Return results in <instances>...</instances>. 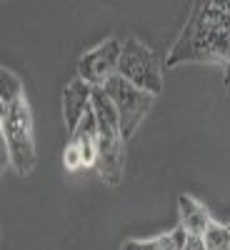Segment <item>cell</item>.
Segmentation results:
<instances>
[{
  "mask_svg": "<svg viewBox=\"0 0 230 250\" xmlns=\"http://www.w3.org/2000/svg\"><path fill=\"white\" fill-rule=\"evenodd\" d=\"M223 68H225V83L230 85V62H228V65H223Z\"/></svg>",
  "mask_w": 230,
  "mask_h": 250,
  "instance_id": "obj_14",
  "label": "cell"
},
{
  "mask_svg": "<svg viewBox=\"0 0 230 250\" xmlns=\"http://www.w3.org/2000/svg\"><path fill=\"white\" fill-rule=\"evenodd\" d=\"M183 250H208V248H205V240H203V235H188V238H185V245H183Z\"/></svg>",
  "mask_w": 230,
  "mask_h": 250,
  "instance_id": "obj_13",
  "label": "cell"
},
{
  "mask_svg": "<svg viewBox=\"0 0 230 250\" xmlns=\"http://www.w3.org/2000/svg\"><path fill=\"white\" fill-rule=\"evenodd\" d=\"M0 130L3 143L10 153V165L18 175H30L35 168V128L28 98H20L8 108H0Z\"/></svg>",
  "mask_w": 230,
  "mask_h": 250,
  "instance_id": "obj_2",
  "label": "cell"
},
{
  "mask_svg": "<svg viewBox=\"0 0 230 250\" xmlns=\"http://www.w3.org/2000/svg\"><path fill=\"white\" fill-rule=\"evenodd\" d=\"M123 43L115 38L103 40L100 45L88 50L78 60V78L85 80L90 88H105L120 70Z\"/></svg>",
  "mask_w": 230,
  "mask_h": 250,
  "instance_id": "obj_5",
  "label": "cell"
},
{
  "mask_svg": "<svg viewBox=\"0 0 230 250\" xmlns=\"http://www.w3.org/2000/svg\"><path fill=\"white\" fill-rule=\"evenodd\" d=\"M185 62H230V0H198L190 5L165 68Z\"/></svg>",
  "mask_w": 230,
  "mask_h": 250,
  "instance_id": "obj_1",
  "label": "cell"
},
{
  "mask_svg": "<svg viewBox=\"0 0 230 250\" xmlns=\"http://www.w3.org/2000/svg\"><path fill=\"white\" fill-rule=\"evenodd\" d=\"M90 110H93V88L85 80L75 78L63 95V115H65V130L70 138L75 135V130L80 128V123L85 120Z\"/></svg>",
  "mask_w": 230,
  "mask_h": 250,
  "instance_id": "obj_7",
  "label": "cell"
},
{
  "mask_svg": "<svg viewBox=\"0 0 230 250\" xmlns=\"http://www.w3.org/2000/svg\"><path fill=\"white\" fill-rule=\"evenodd\" d=\"M63 163H65V168L68 170H78V168H83V155H80V150H78V145L75 143H70L68 148H65V153H63Z\"/></svg>",
  "mask_w": 230,
  "mask_h": 250,
  "instance_id": "obj_12",
  "label": "cell"
},
{
  "mask_svg": "<svg viewBox=\"0 0 230 250\" xmlns=\"http://www.w3.org/2000/svg\"><path fill=\"white\" fill-rule=\"evenodd\" d=\"M225 228H228V230H230V223H228V225H225Z\"/></svg>",
  "mask_w": 230,
  "mask_h": 250,
  "instance_id": "obj_15",
  "label": "cell"
},
{
  "mask_svg": "<svg viewBox=\"0 0 230 250\" xmlns=\"http://www.w3.org/2000/svg\"><path fill=\"white\" fill-rule=\"evenodd\" d=\"M203 240L208 250H230V230L215 220L208 225V230L203 233Z\"/></svg>",
  "mask_w": 230,
  "mask_h": 250,
  "instance_id": "obj_11",
  "label": "cell"
},
{
  "mask_svg": "<svg viewBox=\"0 0 230 250\" xmlns=\"http://www.w3.org/2000/svg\"><path fill=\"white\" fill-rule=\"evenodd\" d=\"M98 175L105 185H118L125 173V140L120 130L98 128V158H95Z\"/></svg>",
  "mask_w": 230,
  "mask_h": 250,
  "instance_id": "obj_6",
  "label": "cell"
},
{
  "mask_svg": "<svg viewBox=\"0 0 230 250\" xmlns=\"http://www.w3.org/2000/svg\"><path fill=\"white\" fill-rule=\"evenodd\" d=\"M178 213H180V228L188 235H203L208 230V225L213 223L208 208L203 203H198L193 195L178 198Z\"/></svg>",
  "mask_w": 230,
  "mask_h": 250,
  "instance_id": "obj_8",
  "label": "cell"
},
{
  "mask_svg": "<svg viewBox=\"0 0 230 250\" xmlns=\"http://www.w3.org/2000/svg\"><path fill=\"white\" fill-rule=\"evenodd\" d=\"M20 98H25L23 93V83L18 80L15 73L10 70H0V108H8L13 103H18Z\"/></svg>",
  "mask_w": 230,
  "mask_h": 250,
  "instance_id": "obj_10",
  "label": "cell"
},
{
  "mask_svg": "<svg viewBox=\"0 0 230 250\" xmlns=\"http://www.w3.org/2000/svg\"><path fill=\"white\" fill-rule=\"evenodd\" d=\"M120 78H125L128 83H133L135 88L150 93V95H160L163 93V68L158 55L140 43L138 38H128L123 43V53H120Z\"/></svg>",
  "mask_w": 230,
  "mask_h": 250,
  "instance_id": "obj_3",
  "label": "cell"
},
{
  "mask_svg": "<svg viewBox=\"0 0 230 250\" xmlns=\"http://www.w3.org/2000/svg\"><path fill=\"white\" fill-rule=\"evenodd\" d=\"M185 238H188V233L178 225L175 230L165 233L160 238H153V240H128L120 250H183Z\"/></svg>",
  "mask_w": 230,
  "mask_h": 250,
  "instance_id": "obj_9",
  "label": "cell"
},
{
  "mask_svg": "<svg viewBox=\"0 0 230 250\" xmlns=\"http://www.w3.org/2000/svg\"><path fill=\"white\" fill-rule=\"evenodd\" d=\"M103 90L108 93V98L113 100V105L118 110L123 140H128L138 130V125L143 123V118L150 113L153 103H155V95L135 88L133 83H128V80L120 78V75H115Z\"/></svg>",
  "mask_w": 230,
  "mask_h": 250,
  "instance_id": "obj_4",
  "label": "cell"
}]
</instances>
